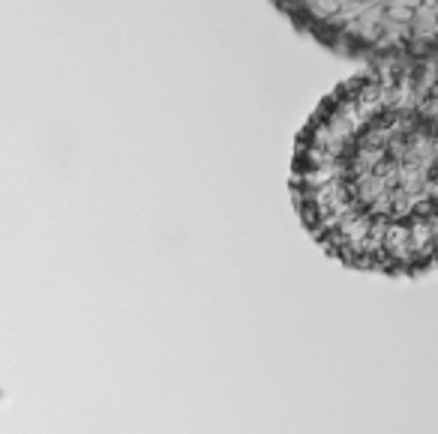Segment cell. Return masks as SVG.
<instances>
[{"mask_svg": "<svg viewBox=\"0 0 438 434\" xmlns=\"http://www.w3.org/2000/svg\"><path fill=\"white\" fill-rule=\"evenodd\" d=\"M435 108V60H396L352 75L306 120L292 198L330 258L384 276L432 270Z\"/></svg>", "mask_w": 438, "mask_h": 434, "instance_id": "cell-1", "label": "cell"}, {"mask_svg": "<svg viewBox=\"0 0 438 434\" xmlns=\"http://www.w3.org/2000/svg\"><path fill=\"white\" fill-rule=\"evenodd\" d=\"M312 40L369 66L396 60H435V0H309L277 4Z\"/></svg>", "mask_w": 438, "mask_h": 434, "instance_id": "cell-2", "label": "cell"}]
</instances>
